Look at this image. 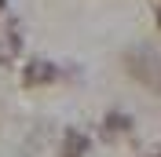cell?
Segmentation results:
<instances>
[{"label":"cell","instance_id":"7a4b0ae2","mask_svg":"<svg viewBox=\"0 0 161 157\" xmlns=\"http://www.w3.org/2000/svg\"><path fill=\"white\" fill-rule=\"evenodd\" d=\"M55 80H59V66L48 62V59H30L22 66V84L26 88H48Z\"/></svg>","mask_w":161,"mask_h":157},{"label":"cell","instance_id":"6da1fadb","mask_svg":"<svg viewBox=\"0 0 161 157\" xmlns=\"http://www.w3.org/2000/svg\"><path fill=\"white\" fill-rule=\"evenodd\" d=\"M128 73L139 84H147L150 91H158L161 95V59L154 55V51H128Z\"/></svg>","mask_w":161,"mask_h":157},{"label":"cell","instance_id":"52a82bcc","mask_svg":"<svg viewBox=\"0 0 161 157\" xmlns=\"http://www.w3.org/2000/svg\"><path fill=\"white\" fill-rule=\"evenodd\" d=\"M0 11H4V0H0Z\"/></svg>","mask_w":161,"mask_h":157},{"label":"cell","instance_id":"9c48e42d","mask_svg":"<svg viewBox=\"0 0 161 157\" xmlns=\"http://www.w3.org/2000/svg\"><path fill=\"white\" fill-rule=\"evenodd\" d=\"M0 15H4V11H0Z\"/></svg>","mask_w":161,"mask_h":157},{"label":"cell","instance_id":"ba28073f","mask_svg":"<svg viewBox=\"0 0 161 157\" xmlns=\"http://www.w3.org/2000/svg\"><path fill=\"white\" fill-rule=\"evenodd\" d=\"M154 157H161V150H158V154H154Z\"/></svg>","mask_w":161,"mask_h":157},{"label":"cell","instance_id":"3957f363","mask_svg":"<svg viewBox=\"0 0 161 157\" xmlns=\"http://www.w3.org/2000/svg\"><path fill=\"white\" fill-rule=\"evenodd\" d=\"M132 124H136V121H132L128 113L114 110V113H106V117H103V139H106V143H114V139L128 135V132H132Z\"/></svg>","mask_w":161,"mask_h":157},{"label":"cell","instance_id":"8992f818","mask_svg":"<svg viewBox=\"0 0 161 157\" xmlns=\"http://www.w3.org/2000/svg\"><path fill=\"white\" fill-rule=\"evenodd\" d=\"M158 30H161V8H158Z\"/></svg>","mask_w":161,"mask_h":157},{"label":"cell","instance_id":"277c9868","mask_svg":"<svg viewBox=\"0 0 161 157\" xmlns=\"http://www.w3.org/2000/svg\"><path fill=\"white\" fill-rule=\"evenodd\" d=\"M84 154H88V135L77 132V128H70L62 135V157H84Z\"/></svg>","mask_w":161,"mask_h":157},{"label":"cell","instance_id":"5b68a950","mask_svg":"<svg viewBox=\"0 0 161 157\" xmlns=\"http://www.w3.org/2000/svg\"><path fill=\"white\" fill-rule=\"evenodd\" d=\"M11 59H15V48H11L8 40L0 37V66H8V62H11Z\"/></svg>","mask_w":161,"mask_h":157}]
</instances>
